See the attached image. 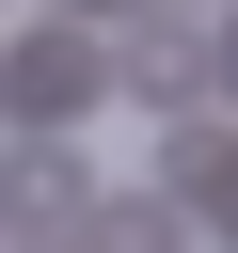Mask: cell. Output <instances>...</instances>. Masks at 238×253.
Masks as SVG:
<instances>
[{"mask_svg":"<svg viewBox=\"0 0 238 253\" xmlns=\"http://www.w3.org/2000/svg\"><path fill=\"white\" fill-rule=\"evenodd\" d=\"M0 95H16V111H95V95H111V63H95L79 32H48V47H16V63H0Z\"/></svg>","mask_w":238,"mask_h":253,"instance_id":"cell-1","label":"cell"},{"mask_svg":"<svg viewBox=\"0 0 238 253\" xmlns=\"http://www.w3.org/2000/svg\"><path fill=\"white\" fill-rule=\"evenodd\" d=\"M32 206H48V221H79L95 190H79V158H63V142H32V126H16V142H0V221H32Z\"/></svg>","mask_w":238,"mask_h":253,"instance_id":"cell-2","label":"cell"},{"mask_svg":"<svg viewBox=\"0 0 238 253\" xmlns=\"http://www.w3.org/2000/svg\"><path fill=\"white\" fill-rule=\"evenodd\" d=\"M63 253H206V237H190V206H175V190H159V206L127 190V206H79V237H63Z\"/></svg>","mask_w":238,"mask_h":253,"instance_id":"cell-3","label":"cell"},{"mask_svg":"<svg viewBox=\"0 0 238 253\" xmlns=\"http://www.w3.org/2000/svg\"><path fill=\"white\" fill-rule=\"evenodd\" d=\"M127 79H143V95H159V79L190 95V79H206V32H127Z\"/></svg>","mask_w":238,"mask_h":253,"instance_id":"cell-4","label":"cell"},{"mask_svg":"<svg viewBox=\"0 0 238 253\" xmlns=\"http://www.w3.org/2000/svg\"><path fill=\"white\" fill-rule=\"evenodd\" d=\"M63 16H111V0H63Z\"/></svg>","mask_w":238,"mask_h":253,"instance_id":"cell-5","label":"cell"},{"mask_svg":"<svg viewBox=\"0 0 238 253\" xmlns=\"http://www.w3.org/2000/svg\"><path fill=\"white\" fill-rule=\"evenodd\" d=\"M222 63H238V32H222Z\"/></svg>","mask_w":238,"mask_h":253,"instance_id":"cell-6","label":"cell"},{"mask_svg":"<svg viewBox=\"0 0 238 253\" xmlns=\"http://www.w3.org/2000/svg\"><path fill=\"white\" fill-rule=\"evenodd\" d=\"M48 253H63V237H48Z\"/></svg>","mask_w":238,"mask_h":253,"instance_id":"cell-7","label":"cell"}]
</instances>
